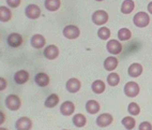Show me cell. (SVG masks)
<instances>
[{
    "instance_id": "cb8c5ba5",
    "label": "cell",
    "mask_w": 152,
    "mask_h": 130,
    "mask_svg": "<svg viewBox=\"0 0 152 130\" xmlns=\"http://www.w3.org/2000/svg\"><path fill=\"white\" fill-rule=\"evenodd\" d=\"M86 123H87V119H86L85 115H83V114H76V115L73 116V124L75 125L76 127H84Z\"/></svg>"
},
{
    "instance_id": "8992f818",
    "label": "cell",
    "mask_w": 152,
    "mask_h": 130,
    "mask_svg": "<svg viewBox=\"0 0 152 130\" xmlns=\"http://www.w3.org/2000/svg\"><path fill=\"white\" fill-rule=\"evenodd\" d=\"M25 14L26 16L30 19H37L41 15V10L37 4H29L25 9Z\"/></svg>"
},
{
    "instance_id": "f1b7e54d",
    "label": "cell",
    "mask_w": 152,
    "mask_h": 130,
    "mask_svg": "<svg viewBox=\"0 0 152 130\" xmlns=\"http://www.w3.org/2000/svg\"><path fill=\"white\" fill-rule=\"evenodd\" d=\"M128 111L131 115L134 116V115H138L140 113V108H139V106L136 102H131L128 106Z\"/></svg>"
},
{
    "instance_id": "3957f363",
    "label": "cell",
    "mask_w": 152,
    "mask_h": 130,
    "mask_svg": "<svg viewBox=\"0 0 152 130\" xmlns=\"http://www.w3.org/2000/svg\"><path fill=\"white\" fill-rule=\"evenodd\" d=\"M124 94L128 97H136L139 94V85L136 82H128L124 85Z\"/></svg>"
},
{
    "instance_id": "603a6c76",
    "label": "cell",
    "mask_w": 152,
    "mask_h": 130,
    "mask_svg": "<svg viewBox=\"0 0 152 130\" xmlns=\"http://www.w3.org/2000/svg\"><path fill=\"white\" fill-rule=\"evenodd\" d=\"M91 89L95 94H102L105 90V83L103 81H101V80H96L91 85Z\"/></svg>"
},
{
    "instance_id": "e0dca14e",
    "label": "cell",
    "mask_w": 152,
    "mask_h": 130,
    "mask_svg": "<svg viewBox=\"0 0 152 130\" xmlns=\"http://www.w3.org/2000/svg\"><path fill=\"white\" fill-rule=\"evenodd\" d=\"M34 81L37 85H39L40 87H45L49 84V76L44 72H40L35 75Z\"/></svg>"
},
{
    "instance_id": "8fae6325",
    "label": "cell",
    "mask_w": 152,
    "mask_h": 130,
    "mask_svg": "<svg viewBox=\"0 0 152 130\" xmlns=\"http://www.w3.org/2000/svg\"><path fill=\"white\" fill-rule=\"evenodd\" d=\"M58 55H59V49L56 45H48L44 49V56L49 60L56 59Z\"/></svg>"
},
{
    "instance_id": "1f68e13d",
    "label": "cell",
    "mask_w": 152,
    "mask_h": 130,
    "mask_svg": "<svg viewBox=\"0 0 152 130\" xmlns=\"http://www.w3.org/2000/svg\"><path fill=\"white\" fill-rule=\"evenodd\" d=\"M139 129L140 130H151L152 129V125L149 122H144L139 125Z\"/></svg>"
},
{
    "instance_id": "ba28073f",
    "label": "cell",
    "mask_w": 152,
    "mask_h": 130,
    "mask_svg": "<svg viewBox=\"0 0 152 130\" xmlns=\"http://www.w3.org/2000/svg\"><path fill=\"white\" fill-rule=\"evenodd\" d=\"M80 87H82V83H80L79 80L75 79V78L70 79L66 82V84H65V88H66V90H68L69 92H71V94L77 92L80 89Z\"/></svg>"
},
{
    "instance_id": "7402d4cb",
    "label": "cell",
    "mask_w": 152,
    "mask_h": 130,
    "mask_svg": "<svg viewBox=\"0 0 152 130\" xmlns=\"http://www.w3.org/2000/svg\"><path fill=\"white\" fill-rule=\"evenodd\" d=\"M12 17V12L7 7H0V21L3 23L9 22Z\"/></svg>"
},
{
    "instance_id": "e575fe53",
    "label": "cell",
    "mask_w": 152,
    "mask_h": 130,
    "mask_svg": "<svg viewBox=\"0 0 152 130\" xmlns=\"http://www.w3.org/2000/svg\"><path fill=\"white\" fill-rule=\"evenodd\" d=\"M95 1H103V0H95Z\"/></svg>"
},
{
    "instance_id": "ac0fdd59",
    "label": "cell",
    "mask_w": 152,
    "mask_h": 130,
    "mask_svg": "<svg viewBox=\"0 0 152 130\" xmlns=\"http://www.w3.org/2000/svg\"><path fill=\"white\" fill-rule=\"evenodd\" d=\"M31 45L34 47V49H42L44 45H45V38H44L42 35H34L31 38V41H30Z\"/></svg>"
},
{
    "instance_id": "f546056e",
    "label": "cell",
    "mask_w": 152,
    "mask_h": 130,
    "mask_svg": "<svg viewBox=\"0 0 152 130\" xmlns=\"http://www.w3.org/2000/svg\"><path fill=\"white\" fill-rule=\"evenodd\" d=\"M98 35H99V38L102 39V40H107V39H109V37H110V30L107 27H102L99 29Z\"/></svg>"
},
{
    "instance_id": "52a82bcc",
    "label": "cell",
    "mask_w": 152,
    "mask_h": 130,
    "mask_svg": "<svg viewBox=\"0 0 152 130\" xmlns=\"http://www.w3.org/2000/svg\"><path fill=\"white\" fill-rule=\"evenodd\" d=\"M106 49L107 51L113 55H118L122 52V45L119 41L117 40H109L107 42V45H106Z\"/></svg>"
},
{
    "instance_id": "6da1fadb",
    "label": "cell",
    "mask_w": 152,
    "mask_h": 130,
    "mask_svg": "<svg viewBox=\"0 0 152 130\" xmlns=\"http://www.w3.org/2000/svg\"><path fill=\"white\" fill-rule=\"evenodd\" d=\"M133 23L136 27H139V28L147 27L150 23V17L146 12H142V11L138 12V13H136L134 15Z\"/></svg>"
},
{
    "instance_id": "2e32d148",
    "label": "cell",
    "mask_w": 152,
    "mask_h": 130,
    "mask_svg": "<svg viewBox=\"0 0 152 130\" xmlns=\"http://www.w3.org/2000/svg\"><path fill=\"white\" fill-rule=\"evenodd\" d=\"M29 80V73L26 70H19L14 74V81L17 84H25Z\"/></svg>"
},
{
    "instance_id": "836d02e7",
    "label": "cell",
    "mask_w": 152,
    "mask_h": 130,
    "mask_svg": "<svg viewBox=\"0 0 152 130\" xmlns=\"http://www.w3.org/2000/svg\"><path fill=\"white\" fill-rule=\"evenodd\" d=\"M148 11L150 12V14H152V2H150L148 4Z\"/></svg>"
},
{
    "instance_id": "d6a6232c",
    "label": "cell",
    "mask_w": 152,
    "mask_h": 130,
    "mask_svg": "<svg viewBox=\"0 0 152 130\" xmlns=\"http://www.w3.org/2000/svg\"><path fill=\"white\" fill-rule=\"evenodd\" d=\"M0 83H1V85H0V90H3V89H6V87H7V81L3 78H1L0 79Z\"/></svg>"
},
{
    "instance_id": "484cf974",
    "label": "cell",
    "mask_w": 152,
    "mask_h": 130,
    "mask_svg": "<svg viewBox=\"0 0 152 130\" xmlns=\"http://www.w3.org/2000/svg\"><path fill=\"white\" fill-rule=\"evenodd\" d=\"M107 83L109 86H117L120 83V76L115 72H110L107 76Z\"/></svg>"
},
{
    "instance_id": "7a4b0ae2",
    "label": "cell",
    "mask_w": 152,
    "mask_h": 130,
    "mask_svg": "<svg viewBox=\"0 0 152 130\" xmlns=\"http://www.w3.org/2000/svg\"><path fill=\"white\" fill-rule=\"evenodd\" d=\"M22 106L20 98L16 95H9L6 98V106L11 111H17Z\"/></svg>"
},
{
    "instance_id": "ffe728a7",
    "label": "cell",
    "mask_w": 152,
    "mask_h": 130,
    "mask_svg": "<svg viewBox=\"0 0 152 130\" xmlns=\"http://www.w3.org/2000/svg\"><path fill=\"white\" fill-rule=\"evenodd\" d=\"M135 8V3L133 0H124L121 4V12L123 14H130Z\"/></svg>"
},
{
    "instance_id": "44dd1931",
    "label": "cell",
    "mask_w": 152,
    "mask_h": 130,
    "mask_svg": "<svg viewBox=\"0 0 152 130\" xmlns=\"http://www.w3.org/2000/svg\"><path fill=\"white\" fill-rule=\"evenodd\" d=\"M45 8L48 10V11H57L58 9L61 6V1L60 0H45Z\"/></svg>"
},
{
    "instance_id": "7c38bea8",
    "label": "cell",
    "mask_w": 152,
    "mask_h": 130,
    "mask_svg": "<svg viewBox=\"0 0 152 130\" xmlns=\"http://www.w3.org/2000/svg\"><path fill=\"white\" fill-rule=\"evenodd\" d=\"M74 111H75V106H74V103L72 101H64L60 106V112L64 116L72 115L74 113Z\"/></svg>"
},
{
    "instance_id": "277c9868",
    "label": "cell",
    "mask_w": 152,
    "mask_h": 130,
    "mask_svg": "<svg viewBox=\"0 0 152 130\" xmlns=\"http://www.w3.org/2000/svg\"><path fill=\"white\" fill-rule=\"evenodd\" d=\"M62 33L66 39H71L72 40V39L78 38L79 35H80V30L78 29V27H76L74 25H68V26L64 27Z\"/></svg>"
},
{
    "instance_id": "9c48e42d",
    "label": "cell",
    "mask_w": 152,
    "mask_h": 130,
    "mask_svg": "<svg viewBox=\"0 0 152 130\" xmlns=\"http://www.w3.org/2000/svg\"><path fill=\"white\" fill-rule=\"evenodd\" d=\"M7 42H8L9 45L12 46V47H18V46H20L23 43V37H22V35H19V33L13 32L8 35Z\"/></svg>"
},
{
    "instance_id": "83f0119b",
    "label": "cell",
    "mask_w": 152,
    "mask_h": 130,
    "mask_svg": "<svg viewBox=\"0 0 152 130\" xmlns=\"http://www.w3.org/2000/svg\"><path fill=\"white\" fill-rule=\"evenodd\" d=\"M122 125L124 126L126 129H133L134 127H135V119L133 118V117H131V116H126L124 117V118L122 119Z\"/></svg>"
},
{
    "instance_id": "30bf717a",
    "label": "cell",
    "mask_w": 152,
    "mask_h": 130,
    "mask_svg": "<svg viewBox=\"0 0 152 130\" xmlns=\"http://www.w3.org/2000/svg\"><path fill=\"white\" fill-rule=\"evenodd\" d=\"M113 120H114V118H113V116H111L110 114L104 113L98 116V118H96V125L100 126V127H107V126H109L113 123Z\"/></svg>"
},
{
    "instance_id": "4dcf8cb0",
    "label": "cell",
    "mask_w": 152,
    "mask_h": 130,
    "mask_svg": "<svg viewBox=\"0 0 152 130\" xmlns=\"http://www.w3.org/2000/svg\"><path fill=\"white\" fill-rule=\"evenodd\" d=\"M20 1H22V0H7V3H8V6L11 7V8H17V7L20 4Z\"/></svg>"
},
{
    "instance_id": "d4e9b609",
    "label": "cell",
    "mask_w": 152,
    "mask_h": 130,
    "mask_svg": "<svg viewBox=\"0 0 152 130\" xmlns=\"http://www.w3.org/2000/svg\"><path fill=\"white\" fill-rule=\"evenodd\" d=\"M59 103V97L56 94H52L47 97V99L45 100V106L46 108H54Z\"/></svg>"
},
{
    "instance_id": "d6986e66",
    "label": "cell",
    "mask_w": 152,
    "mask_h": 130,
    "mask_svg": "<svg viewBox=\"0 0 152 130\" xmlns=\"http://www.w3.org/2000/svg\"><path fill=\"white\" fill-rule=\"evenodd\" d=\"M86 110L89 114H96L100 111V104L98 101L89 100L86 103Z\"/></svg>"
},
{
    "instance_id": "4316f807",
    "label": "cell",
    "mask_w": 152,
    "mask_h": 130,
    "mask_svg": "<svg viewBox=\"0 0 152 130\" xmlns=\"http://www.w3.org/2000/svg\"><path fill=\"white\" fill-rule=\"evenodd\" d=\"M132 37V32L130 31V29L128 28H121V29L118 31V38L121 41H128Z\"/></svg>"
},
{
    "instance_id": "9a60e30c",
    "label": "cell",
    "mask_w": 152,
    "mask_h": 130,
    "mask_svg": "<svg viewBox=\"0 0 152 130\" xmlns=\"http://www.w3.org/2000/svg\"><path fill=\"white\" fill-rule=\"evenodd\" d=\"M128 73L131 78H138L141 73H142V67L140 64H132L128 69Z\"/></svg>"
},
{
    "instance_id": "5b68a950",
    "label": "cell",
    "mask_w": 152,
    "mask_h": 130,
    "mask_svg": "<svg viewBox=\"0 0 152 130\" xmlns=\"http://www.w3.org/2000/svg\"><path fill=\"white\" fill-rule=\"evenodd\" d=\"M108 21V14L103 10H98L92 14V22L95 25H104Z\"/></svg>"
},
{
    "instance_id": "5bb4252c",
    "label": "cell",
    "mask_w": 152,
    "mask_h": 130,
    "mask_svg": "<svg viewBox=\"0 0 152 130\" xmlns=\"http://www.w3.org/2000/svg\"><path fill=\"white\" fill-rule=\"evenodd\" d=\"M118 67V59L114 56H109L104 60V69L106 71H114Z\"/></svg>"
},
{
    "instance_id": "4fadbf2b",
    "label": "cell",
    "mask_w": 152,
    "mask_h": 130,
    "mask_svg": "<svg viewBox=\"0 0 152 130\" xmlns=\"http://www.w3.org/2000/svg\"><path fill=\"white\" fill-rule=\"evenodd\" d=\"M32 127V122L28 117H20L15 124V128L17 130H28Z\"/></svg>"
}]
</instances>
